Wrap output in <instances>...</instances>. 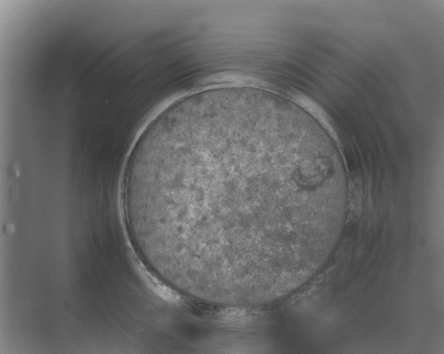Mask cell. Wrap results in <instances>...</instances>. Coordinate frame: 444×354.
<instances>
[{
	"label": "cell",
	"instance_id": "6da1fadb",
	"mask_svg": "<svg viewBox=\"0 0 444 354\" xmlns=\"http://www.w3.org/2000/svg\"><path fill=\"white\" fill-rule=\"evenodd\" d=\"M122 183L135 248L183 295L264 306L308 266L321 166L298 112L273 92L224 86L176 101L139 136Z\"/></svg>",
	"mask_w": 444,
	"mask_h": 354
}]
</instances>
